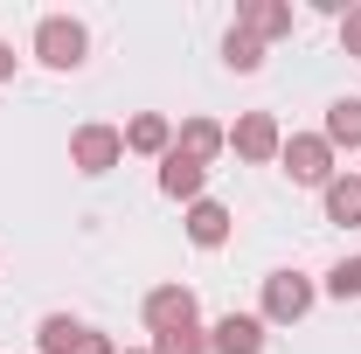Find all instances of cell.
<instances>
[{
  "label": "cell",
  "mask_w": 361,
  "mask_h": 354,
  "mask_svg": "<svg viewBox=\"0 0 361 354\" xmlns=\"http://www.w3.org/2000/svg\"><path fill=\"white\" fill-rule=\"evenodd\" d=\"M28 49H35L42 70H84L90 63V28L77 14H42L35 35H28Z\"/></svg>",
  "instance_id": "6da1fadb"
},
{
  "label": "cell",
  "mask_w": 361,
  "mask_h": 354,
  "mask_svg": "<svg viewBox=\"0 0 361 354\" xmlns=\"http://www.w3.org/2000/svg\"><path fill=\"white\" fill-rule=\"evenodd\" d=\"M313 306H319V285L306 271H271L264 299H257V319H264V326H299Z\"/></svg>",
  "instance_id": "7a4b0ae2"
},
{
  "label": "cell",
  "mask_w": 361,
  "mask_h": 354,
  "mask_svg": "<svg viewBox=\"0 0 361 354\" xmlns=\"http://www.w3.org/2000/svg\"><path fill=\"white\" fill-rule=\"evenodd\" d=\"M278 167H285V181H292V188H326V181L341 174V153H334L319 133H285Z\"/></svg>",
  "instance_id": "3957f363"
},
{
  "label": "cell",
  "mask_w": 361,
  "mask_h": 354,
  "mask_svg": "<svg viewBox=\"0 0 361 354\" xmlns=\"http://www.w3.org/2000/svg\"><path fill=\"white\" fill-rule=\"evenodd\" d=\"M118 160H126V126L90 118V126H77V133H70V167H77L84 181H104Z\"/></svg>",
  "instance_id": "277c9868"
},
{
  "label": "cell",
  "mask_w": 361,
  "mask_h": 354,
  "mask_svg": "<svg viewBox=\"0 0 361 354\" xmlns=\"http://www.w3.org/2000/svg\"><path fill=\"white\" fill-rule=\"evenodd\" d=\"M139 319H146V334H174V326H195L202 319V299H195V285L167 278V285H153L139 299Z\"/></svg>",
  "instance_id": "5b68a950"
},
{
  "label": "cell",
  "mask_w": 361,
  "mask_h": 354,
  "mask_svg": "<svg viewBox=\"0 0 361 354\" xmlns=\"http://www.w3.org/2000/svg\"><path fill=\"white\" fill-rule=\"evenodd\" d=\"M278 146H285L278 111H243V118L229 126V153H236L243 167H271V160H278Z\"/></svg>",
  "instance_id": "8992f818"
},
{
  "label": "cell",
  "mask_w": 361,
  "mask_h": 354,
  "mask_svg": "<svg viewBox=\"0 0 361 354\" xmlns=\"http://www.w3.org/2000/svg\"><path fill=\"white\" fill-rule=\"evenodd\" d=\"M271 348V326L257 312H223L209 326V354H264Z\"/></svg>",
  "instance_id": "52a82bcc"
},
{
  "label": "cell",
  "mask_w": 361,
  "mask_h": 354,
  "mask_svg": "<svg viewBox=\"0 0 361 354\" xmlns=\"http://www.w3.org/2000/svg\"><path fill=\"white\" fill-rule=\"evenodd\" d=\"M180 229H188V243H195V250H223V243H229V229H236V216H229L216 195H202V202H188Z\"/></svg>",
  "instance_id": "ba28073f"
},
{
  "label": "cell",
  "mask_w": 361,
  "mask_h": 354,
  "mask_svg": "<svg viewBox=\"0 0 361 354\" xmlns=\"http://www.w3.org/2000/svg\"><path fill=\"white\" fill-rule=\"evenodd\" d=\"M160 195L180 202V209H188V202H202V195H209V167H202V160H188L180 146H167V160H160Z\"/></svg>",
  "instance_id": "9c48e42d"
},
{
  "label": "cell",
  "mask_w": 361,
  "mask_h": 354,
  "mask_svg": "<svg viewBox=\"0 0 361 354\" xmlns=\"http://www.w3.org/2000/svg\"><path fill=\"white\" fill-rule=\"evenodd\" d=\"M292 21H299V14H292V0H243L229 28H243V35H257V42L271 49L278 35H292Z\"/></svg>",
  "instance_id": "30bf717a"
},
{
  "label": "cell",
  "mask_w": 361,
  "mask_h": 354,
  "mask_svg": "<svg viewBox=\"0 0 361 354\" xmlns=\"http://www.w3.org/2000/svg\"><path fill=\"white\" fill-rule=\"evenodd\" d=\"M174 146L188 153V160L216 167V160L229 153V126H216V118H202V111H195V118H180V126H174Z\"/></svg>",
  "instance_id": "8fae6325"
},
{
  "label": "cell",
  "mask_w": 361,
  "mask_h": 354,
  "mask_svg": "<svg viewBox=\"0 0 361 354\" xmlns=\"http://www.w3.org/2000/svg\"><path fill=\"white\" fill-rule=\"evenodd\" d=\"M167 146H174V118H167V111H133V118H126V153L167 160Z\"/></svg>",
  "instance_id": "7c38bea8"
},
{
  "label": "cell",
  "mask_w": 361,
  "mask_h": 354,
  "mask_svg": "<svg viewBox=\"0 0 361 354\" xmlns=\"http://www.w3.org/2000/svg\"><path fill=\"white\" fill-rule=\"evenodd\" d=\"M90 348V326L77 312H42L35 319V354H84Z\"/></svg>",
  "instance_id": "4fadbf2b"
},
{
  "label": "cell",
  "mask_w": 361,
  "mask_h": 354,
  "mask_svg": "<svg viewBox=\"0 0 361 354\" xmlns=\"http://www.w3.org/2000/svg\"><path fill=\"white\" fill-rule=\"evenodd\" d=\"M319 209L326 222H341V229H361V167H341V174L319 188Z\"/></svg>",
  "instance_id": "5bb4252c"
},
{
  "label": "cell",
  "mask_w": 361,
  "mask_h": 354,
  "mask_svg": "<svg viewBox=\"0 0 361 354\" xmlns=\"http://www.w3.org/2000/svg\"><path fill=\"white\" fill-rule=\"evenodd\" d=\"M319 139H326L334 153H361V97H334V104H326Z\"/></svg>",
  "instance_id": "9a60e30c"
},
{
  "label": "cell",
  "mask_w": 361,
  "mask_h": 354,
  "mask_svg": "<svg viewBox=\"0 0 361 354\" xmlns=\"http://www.w3.org/2000/svg\"><path fill=\"white\" fill-rule=\"evenodd\" d=\"M223 63L236 70V77H257V70H264V42L243 35V28H229V35H223Z\"/></svg>",
  "instance_id": "2e32d148"
},
{
  "label": "cell",
  "mask_w": 361,
  "mask_h": 354,
  "mask_svg": "<svg viewBox=\"0 0 361 354\" xmlns=\"http://www.w3.org/2000/svg\"><path fill=\"white\" fill-rule=\"evenodd\" d=\"M319 292H326V299H341V306H348V299H361V250H355V257H341V264L326 271V285H319Z\"/></svg>",
  "instance_id": "e0dca14e"
},
{
  "label": "cell",
  "mask_w": 361,
  "mask_h": 354,
  "mask_svg": "<svg viewBox=\"0 0 361 354\" xmlns=\"http://www.w3.org/2000/svg\"><path fill=\"white\" fill-rule=\"evenodd\" d=\"M153 354H209V326H174V334H153Z\"/></svg>",
  "instance_id": "ac0fdd59"
},
{
  "label": "cell",
  "mask_w": 361,
  "mask_h": 354,
  "mask_svg": "<svg viewBox=\"0 0 361 354\" xmlns=\"http://www.w3.org/2000/svg\"><path fill=\"white\" fill-rule=\"evenodd\" d=\"M334 35H341V56H355V63H361V0H355V7H341Z\"/></svg>",
  "instance_id": "d6986e66"
},
{
  "label": "cell",
  "mask_w": 361,
  "mask_h": 354,
  "mask_svg": "<svg viewBox=\"0 0 361 354\" xmlns=\"http://www.w3.org/2000/svg\"><path fill=\"white\" fill-rule=\"evenodd\" d=\"M14 70H21V56H14V42L0 35V84H14Z\"/></svg>",
  "instance_id": "ffe728a7"
},
{
  "label": "cell",
  "mask_w": 361,
  "mask_h": 354,
  "mask_svg": "<svg viewBox=\"0 0 361 354\" xmlns=\"http://www.w3.org/2000/svg\"><path fill=\"white\" fill-rule=\"evenodd\" d=\"M118 354H153V348H118Z\"/></svg>",
  "instance_id": "44dd1931"
}]
</instances>
